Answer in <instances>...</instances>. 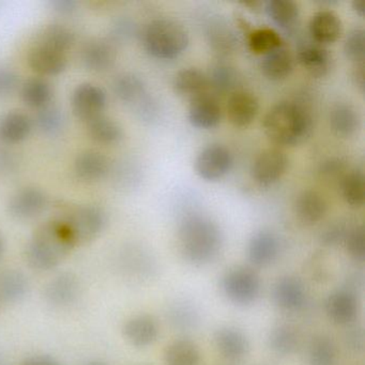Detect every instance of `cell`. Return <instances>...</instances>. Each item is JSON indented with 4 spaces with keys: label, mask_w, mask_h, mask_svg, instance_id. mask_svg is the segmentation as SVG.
<instances>
[{
    "label": "cell",
    "mask_w": 365,
    "mask_h": 365,
    "mask_svg": "<svg viewBox=\"0 0 365 365\" xmlns=\"http://www.w3.org/2000/svg\"><path fill=\"white\" fill-rule=\"evenodd\" d=\"M76 247L65 224L52 217L36 228L27 242L25 258L34 270L48 272L58 268Z\"/></svg>",
    "instance_id": "cell-1"
},
{
    "label": "cell",
    "mask_w": 365,
    "mask_h": 365,
    "mask_svg": "<svg viewBox=\"0 0 365 365\" xmlns=\"http://www.w3.org/2000/svg\"><path fill=\"white\" fill-rule=\"evenodd\" d=\"M178 242L185 260L195 266H204L212 262L221 251L223 237L212 220L200 213H191L179 224Z\"/></svg>",
    "instance_id": "cell-2"
},
{
    "label": "cell",
    "mask_w": 365,
    "mask_h": 365,
    "mask_svg": "<svg viewBox=\"0 0 365 365\" xmlns=\"http://www.w3.org/2000/svg\"><path fill=\"white\" fill-rule=\"evenodd\" d=\"M264 134L279 146H294L309 138L313 129L311 113L297 102H281L264 119Z\"/></svg>",
    "instance_id": "cell-3"
},
{
    "label": "cell",
    "mask_w": 365,
    "mask_h": 365,
    "mask_svg": "<svg viewBox=\"0 0 365 365\" xmlns=\"http://www.w3.org/2000/svg\"><path fill=\"white\" fill-rule=\"evenodd\" d=\"M142 40L150 56L170 61L185 52L189 44V35L180 23L170 19H158L145 27Z\"/></svg>",
    "instance_id": "cell-4"
},
{
    "label": "cell",
    "mask_w": 365,
    "mask_h": 365,
    "mask_svg": "<svg viewBox=\"0 0 365 365\" xmlns=\"http://www.w3.org/2000/svg\"><path fill=\"white\" fill-rule=\"evenodd\" d=\"M54 217L65 224L76 247L93 242L106 225V212L95 205H66Z\"/></svg>",
    "instance_id": "cell-5"
},
{
    "label": "cell",
    "mask_w": 365,
    "mask_h": 365,
    "mask_svg": "<svg viewBox=\"0 0 365 365\" xmlns=\"http://www.w3.org/2000/svg\"><path fill=\"white\" fill-rule=\"evenodd\" d=\"M222 289L228 300L237 305H250L260 294V279L255 271L247 267H236L222 277Z\"/></svg>",
    "instance_id": "cell-6"
},
{
    "label": "cell",
    "mask_w": 365,
    "mask_h": 365,
    "mask_svg": "<svg viewBox=\"0 0 365 365\" xmlns=\"http://www.w3.org/2000/svg\"><path fill=\"white\" fill-rule=\"evenodd\" d=\"M232 163L234 159L230 149L223 145H209L196 158V174L204 180H220L232 170Z\"/></svg>",
    "instance_id": "cell-7"
},
{
    "label": "cell",
    "mask_w": 365,
    "mask_h": 365,
    "mask_svg": "<svg viewBox=\"0 0 365 365\" xmlns=\"http://www.w3.org/2000/svg\"><path fill=\"white\" fill-rule=\"evenodd\" d=\"M48 206V196L41 189L25 187L12 194L8 202V212L19 221H29L42 215Z\"/></svg>",
    "instance_id": "cell-8"
},
{
    "label": "cell",
    "mask_w": 365,
    "mask_h": 365,
    "mask_svg": "<svg viewBox=\"0 0 365 365\" xmlns=\"http://www.w3.org/2000/svg\"><path fill=\"white\" fill-rule=\"evenodd\" d=\"M72 110L85 123L103 114L108 102L106 91L93 83L78 85L72 93Z\"/></svg>",
    "instance_id": "cell-9"
},
{
    "label": "cell",
    "mask_w": 365,
    "mask_h": 365,
    "mask_svg": "<svg viewBox=\"0 0 365 365\" xmlns=\"http://www.w3.org/2000/svg\"><path fill=\"white\" fill-rule=\"evenodd\" d=\"M81 294V283L74 273L65 271L55 275L44 287L46 303L55 309H65L74 304Z\"/></svg>",
    "instance_id": "cell-10"
},
{
    "label": "cell",
    "mask_w": 365,
    "mask_h": 365,
    "mask_svg": "<svg viewBox=\"0 0 365 365\" xmlns=\"http://www.w3.org/2000/svg\"><path fill=\"white\" fill-rule=\"evenodd\" d=\"M287 168L285 153L277 148L267 149L256 158L252 168V177L258 185L268 187L279 180Z\"/></svg>",
    "instance_id": "cell-11"
},
{
    "label": "cell",
    "mask_w": 365,
    "mask_h": 365,
    "mask_svg": "<svg viewBox=\"0 0 365 365\" xmlns=\"http://www.w3.org/2000/svg\"><path fill=\"white\" fill-rule=\"evenodd\" d=\"M221 118V106L212 93H202L191 100L189 120L193 127L202 130L212 129L219 125Z\"/></svg>",
    "instance_id": "cell-12"
},
{
    "label": "cell",
    "mask_w": 365,
    "mask_h": 365,
    "mask_svg": "<svg viewBox=\"0 0 365 365\" xmlns=\"http://www.w3.org/2000/svg\"><path fill=\"white\" fill-rule=\"evenodd\" d=\"M259 112V102L254 93L247 91H236L230 96L226 113L235 127H249Z\"/></svg>",
    "instance_id": "cell-13"
},
{
    "label": "cell",
    "mask_w": 365,
    "mask_h": 365,
    "mask_svg": "<svg viewBox=\"0 0 365 365\" xmlns=\"http://www.w3.org/2000/svg\"><path fill=\"white\" fill-rule=\"evenodd\" d=\"M123 334L128 343L133 347L146 348L157 341L159 326L153 316L140 314L125 322Z\"/></svg>",
    "instance_id": "cell-14"
},
{
    "label": "cell",
    "mask_w": 365,
    "mask_h": 365,
    "mask_svg": "<svg viewBox=\"0 0 365 365\" xmlns=\"http://www.w3.org/2000/svg\"><path fill=\"white\" fill-rule=\"evenodd\" d=\"M81 59L84 67L91 71H106L116 59L115 44L108 39L89 40L81 51Z\"/></svg>",
    "instance_id": "cell-15"
},
{
    "label": "cell",
    "mask_w": 365,
    "mask_h": 365,
    "mask_svg": "<svg viewBox=\"0 0 365 365\" xmlns=\"http://www.w3.org/2000/svg\"><path fill=\"white\" fill-rule=\"evenodd\" d=\"M309 31L313 41L324 46L334 43L339 39L343 33V24L334 11L322 10L312 16Z\"/></svg>",
    "instance_id": "cell-16"
},
{
    "label": "cell",
    "mask_w": 365,
    "mask_h": 365,
    "mask_svg": "<svg viewBox=\"0 0 365 365\" xmlns=\"http://www.w3.org/2000/svg\"><path fill=\"white\" fill-rule=\"evenodd\" d=\"M273 300L284 311H299L307 301L304 285L297 277H282L273 288Z\"/></svg>",
    "instance_id": "cell-17"
},
{
    "label": "cell",
    "mask_w": 365,
    "mask_h": 365,
    "mask_svg": "<svg viewBox=\"0 0 365 365\" xmlns=\"http://www.w3.org/2000/svg\"><path fill=\"white\" fill-rule=\"evenodd\" d=\"M29 63L40 76H57L67 67V55L35 43L29 53Z\"/></svg>",
    "instance_id": "cell-18"
},
{
    "label": "cell",
    "mask_w": 365,
    "mask_h": 365,
    "mask_svg": "<svg viewBox=\"0 0 365 365\" xmlns=\"http://www.w3.org/2000/svg\"><path fill=\"white\" fill-rule=\"evenodd\" d=\"M279 252L277 237L270 230H260L253 235L247 245L249 260L256 267H267L277 259Z\"/></svg>",
    "instance_id": "cell-19"
},
{
    "label": "cell",
    "mask_w": 365,
    "mask_h": 365,
    "mask_svg": "<svg viewBox=\"0 0 365 365\" xmlns=\"http://www.w3.org/2000/svg\"><path fill=\"white\" fill-rule=\"evenodd\" d=\"M297 58L301 67L313 78H324L330 71L331 56L328 50L315 42L301 44Z\"/></svg>",
    "instance_id": "cell-20"
},
{
    "label": "cell",
    "mask_w": 365,
    "mask_h": 365,
    "mask_svg": "<svg viewBox=\"0 0 365 365\" xmlns=\"http://www.w3.org/2000/svg\"><path fill=\"white\" fill-rule=\"evenodd\" d=\"M73 168L78 178L89 182L106 177L110 172V162L99 151L86 150L76 157Z\"/></svg>",
    "instance_id": "cell-21"
},
{
    "label": "cell",
    "mask_w": 365,
    "mask_h": 365,
    "mask_svg": "<svg viewBox=\"0 0 365 365\" xmlns=\"http://www.w3.org/2000/svg\"><path fill=\"white\" fill-rule=\"evenodd\" d=\"M328 204L322 194L313 190L301 192L294 202V213L302 223L313 225L326 217Z\"/></svg>",
    "instance_id": "cell-22"
},
{
    "label": "cell",
    "mask_w": 365,
    "mask_h": 365,
    "mask_svg": "<svg viewBox=\"0 0 365 365\" xmlns=\"http://www.w3.org/2000/svg\"><path fill=\"white\" fill-rule=\"evenodd\" d=\"M328 317L337 324H348L356 318L358 301L349 290H337L332 292L326 301Z\"/></svg>",
    "instance_id": "cell-23"
},
{
    "label": "cell",
    "mask_w": 365,
    "mask_h": 365,
    "mask_svg": "<svg viewBox=\"0 0 365 365\" xmlns=\"http://www.w3.org/2000/svg\"><path fill=\"white\" fill-rule=\"evenodd\" d=\"M29 279L19 269H5L0 272V300L8 304L21 302L29 292Z\"/></svg>",
    "instance_id": "cell-24"
},
{
    "label": "cell",
    "mask_w": 365,
    "mask_h": 365,
    "mask_svg": "<svg viewBox=\"0 0 365 365\" xmlns=\"http://www.w3.org/2000/svg\"><path fill=\"white\" fill-rule=\"evenodd\" d=\"M215 343L220 354L230 360H238L249 352L250 341L245 333L232 327H224L215 333Z\"/></svg>",
    "instance_id": "cell-25"
},
{
    "label": "cell",
    "mask_w": 365,
    "mask_h": 365,
    "mask_svg": "<svg viewBox=\"0 0 365 365\" xmlns=\"http://www.w3.org/2000/svg\"><path fill=\"white\" fill-rule=\"evenodd\" d=\"M33 129V121L21 110H10L0 117V140L16 144L26 140Z\"/></svg>",
    "instance_id": "cell-26"
},
{
    "label": "cell",
    "mask_w": 365,
    "mask_h": 365,
    "mask_svg": "<svg viewBox=\"0 0 365 365\" xmlns=\"http://www.w3.org/2000/svg\"><path fill=\"white\" fill-rule=\"evenodd\" d=\"M173 88L179 97L194 99L208 93V76L196 68H187L175 76Z\"/></svg>",
    "instance_id": "cell-27"
},
{
    "label": "cell",
    "mask_w": 365,
    "mask_h": 365,
    "mask_svg": "<svg viewBox=\"0 0 365 365\" xmlns=\"http://www.w3.org/2000/svg\"><path fill=\"white\" fill-rule=\"evenodd\" d=\"M329 123L335 135L341 138H349L360 128V116L351 104L341 102L335 104L331 110Z\"/></svg>",
    "instance_id": "cell-28"
},
{
    "label": "cell",
    "mask_w": 365,
    "mask_h": 365,
    "mask_svg": "<svg viewBox=\"0 0 365 365\" xmlns=\"http://www.w3.org/2000/svg\"><path fill=\"white\" fill-rule=\"evenodd\" d=\"M294 56L284 46L264 55L260 63L262 73L271 81H282L288 78L294 70Z\"/></svg>",
    "instance_id": "cell-29"
},
{
    "label": "cell",
    "mask_w": 365,
    "mask_h": 365,
    "mask_svg": "<svg viewBox=\"0 0 365 365\" xmlns=\"http://www.w3.org/2000/svg\"><path fill=\"white\" fill-rule=\"evenodd\" d=\"M113 91L120 101L135 108L147 96L146 85L140 76L133 73H123L115 78Z\"/></svg>",
    "instance_id": "cell-30"
},
{
    "label": "cell",
    "mask_w": 365,
    "mask_h": 365,
    "mask_svg": "<svg viewBox=\"0 0 365 365\" xmlns=\"http://www.w3.org/2000/svg\"><path fill=\"white\" fill-rule=\"evenodd\" d=\"M86 123L89 136L99 144L114 145L123 140V128L110 117L99 115Z\"/></svg>",
    "instance_id": "cell-31"
},
{
    "label": "cell",
    "mask_w": 365,
    "mask_h": 365,
    "mask_svg": "<svg viewBox=\"0 0 365 365\" xmlns=\"http://www.w3.org/2000/svg\"><path fill=\"white\" fill-rule=\"evenodd\" d=\"M74 40V33L69 27L61 23H53L42 29L36 43L67 54V51L73 46Z\"/></svg>",
    "instance_id": "cell-32"
},
{
    "label": "cell",
    "mask_w": 365,
    "mask_h": 365,
    "mask_svg": "<svg viewBox=\"0 0 365 365\" xmlns=\"http://www.w3.org/2000/svg\"><path fill=\"white\" fill-rule=\"evenodd\" d=\"M166 365H198L200 352L197 346L189 339L173 341L164 351Z\"/></svg>",
    "instance_id": "cell-33"
},
{
    "label": "cell",
    "mask_w": 365,
    "mask_h": 365,
    "mask_svg": "<svg viewBox=\"0 0 365 365\" xmlns=\"http://www.w3.org/2000/svg\"><path fill=\"white\" fill-rule=\"evenodd\" d=\"M267 14L279 29L290 31L299 19V7L292 0H270L266 4Z\"/></svg>",
    "instance_id": "cell-34"
},
{
    "label": "cell",
    "mask_w": 365,
    "mask_h": 365,
    "mask_svg": "<svg viewBox=\"0 0 365 365\" xmlns=\"http://www.w3.org/2000/svg\"><path fill=\"white\" fill-rule=\"evenodd\" d=\"M21 96L25 104L33 108H44L51 104L53 89L50 83L44 78H33L27 80L21 89Z\"/></svg>",
    "instance_id": "cell-35"
},
{
    "label": "cell",
    "mask_w": 365,
    "mask_h": 365,
    "mask_svg": "<svg viewBox=\"0 0 365 365\" xmlns=\"http://www.w3.org/2000/svg\"><path fill=\"white\" fill-rule=\"evenodd\" d=\"M341 196L346 204L351 208H360L364 204V175L361 170H350L341 181Z\"/></svg>",
    "instance_id": "cell-36"
},
{
    "label": "cell",
    "mask_w": 365,
    "mask_h": 365,
    "mask_svg": "<svg viewBox=\"0 0 365 365\" xmlns=\"http://www.w3.org/2000/svg\"><path fill=\"white\" fill-rule=\"evenodd\" d=\"M209 89L215 95H232L236 91L238 76L234 68L225 63H217L208 76Z\"/></svg>",
    "instance_id": "cell-37"
},
{
    "label": "cell",
    "mask_w": 365,
    "mask_h": 365,
    "mask_svg": "<svg viewBox=\"0 0 365 365\" xmlns=\"http://www.w3.org/2000/svg\"><path fill=\"white\" fill-rule=\"evenodd\" d=\"M250 50L256 55H266L284 46L281 36L271 29L251 31L247 38Z\"/></svg>",
    "instance_id": "cell-38"
},
{
    "label": "cell",
    "mask_w": 365,
    "mask_h": 365,
    "mask_svg": "<svg viewBox=\"0 0 365 365\" xmlns=\"http://www.w3.org/2000/svg\"><path fill=\"white\" fill-rule=\"evenodd\" d=\"M268 341L271 349L282 356L292 354L299 345V336L296 330L286 324L275 327L271 331Z\"/></svg>",
    "instance_id": "cell-39"
},
{
    "label": "cell",
    "mask_w": 365,
    "mask_h": 365,
    "mask_svg": "<svg viewBox=\"0 0 365 365\" xmlns=\"http://www.w3.org/2000/svg\"><path fill=\"white\" fill-rule=\"evenodd\" d=\"M35 120L38 129L46 135H56L65 125L63 110L52 104L38 110Z\"/></svg>",
    "instance_id": "cell-40"
},
{
    "label": "cell",
    "mask_w": 365,
    "mask_h": 365,
    "mask_svg": "<svg viewBox=\"0 0 365 365\" xmlns=\"http://www.w3.org/2000/svg\"><path fill=\"white\" fill-rule=\"evenodd\" d=\"M335 356L334 344L329 337H316L309 346V365H334Z\"/></svg>",
    "instance_id": "cell-41"
},
{
    "label": "cell",
    "mask_w": 365,
    "mask_h": 365,
    "mask_svg": "<svg viewBox=\"0 0 365 365\" xmlns=\"http://www.w3.org/2000/svg\"><path fill=\"white\" fill-rule=\"evenodd\" d=\"M222 24H212L208 31L209 42L215 50L219 53H230L234 50V35L230 29L223 27Z\"/></svg>",
    "instance_id": "cell-42"
},
{
    "label": "cell",
    "mask_w": 365,
    "mask_h": 365,
    "mask_svg": "<svg viewBox=\"0 0 365 365\" xmlns=\"http://www.w3.org/2000/svg\"><path fill=\"white\" fill-rule=\"evenodd\" d=\"M344 52L346 57L354 61L356 65L363 63L364 59V31L356 29L350 31L344 43Z\"/></svg>",
    "instance_id": "cell-43"
},
{
    "label": "cell",
    "mask_w": 365,
    "mask_h": 365,
    "mask_svg": "<svg viewBox=\"0 0 365 365\" xmlns=\"http://www.w3.org/2000/svg\"><path fill=\"white\" fill-rule=\"evenodd\" d=\"M346 250L356 262H363L365 257L364 230L362 226L349 228L345 240Z\"/></svg>",
    "instance_id": "cell-44"
},
{
    "label": "cell",
    "mask_w": 365,
    "mask_h": 365,
    "mask_svg": "<svg viewBox=\"0 0 365 365\" xmlns=\"http://www.w3.org/2000/svg\"><path fill=\"white\" fill-rule=\"evenodd\" d=\"M136 33L135 23L129 18L117 19L113 22L110 26V41L113 43H121V42L128 41L131 39Z\"/></svg>",
    "instance_id": "cell-45"
},
{
    "label": "cell",
    "mask_w": 365,
    "mask_h": 365,
    "mask_svg": "<svg viewBox=\"0 0 365 365\" xmlns=\"http://www.w3.org/2000/svg\"><path fill=\"white\" fill-rule=\"evenodd\" d=\"M347 163L341 159H330L320 166L319 174L326 180H341L349 172Z\"/></svg>",
    "instance_id": "cell-46"
},
{
    "label": "cell",
    "mask_w": 365,
    "mask_h": 365,
    "mask_svg": "<svg viewBox=\"0 0 365 365\" xmlns=\"http://www.w3.org/2000/svg\"><path fill=\"white\" fill-rule=\"evenodd\" d=\"M20 80L11 69H0V98H7L18 89Z\"/></svg>",
    "instance_id": "cell-47"
},
{
    "label": "cell",
    "mask_w": 365,
    "mask_h": 365,
    "mask_svg": "<svg viewBox=\"0 0 365 365\" xmlns=\"http://www.w3.org/2000/svg\"><path fill=\"white\" fill-rule=\"evenodd\" d=\"M348 230H349V228H346L345 226L341 225V224L331 226L322 235V241L324 245H328V247L339 245V243L344 242V240H345Z\"/></svg>",
    "instance_id": "cell-48"
},
{
    "label": "cell",
    "mask_w": 365,
    "mask_h": 365,
    "mask_svg": "<svg viewBox=\"0 0 365 365\" xmlns=\"http://www.w3.org/2000/svg\"><path fill=\"white\" fill-rule=\"evenodd\" d=\"M50 4L55 12L63 16L73 14L78 7L76 0H52Z\"/></svg>",
    "instance_id": "cell-49"
},
{
    "label": "cell",
    "mask_w": 365,
    "mask_h": 365,
    "mask_svg": "<svg viewBox=\"0 0 365 365\" xmlns=\"http://www.w3.org/2000/svg\"><path fill=\"white\" fill-rule=\"evenodd\" d=\"M21 365H63L61 361L50 356H33L26 359Z\"/></svg>",
    "instance_id": "cell-50"
},
{
    "label": "cell",
    "mask_w": 365,
    "mask_h": 365,
    "mask_svg": "<svg viewBox=\"0 0 365 365\" xmlns=\"http://www.w3.org/2000/svg\"><path fill=\"white\" fill-rule=\"evenodd\" d=\"M363 76H364V71H363V63H358L354 67V80L356 82V86L360 87L361 89L363 88Z\"/></svg>",
    "instance_id": "cell-51"
},
{
    "label": "cell",
    "mask_w": 365,
    "mask_h": 365,
    "mask_svg": "<svg viewBox=\"0 0 365 365\" xmlns=\"http://www.w3.org/2000/svg\"><path fill=\"white\" fill-rule=\"evenodd\" d=\"M352 8H354V11H356L359 16H363V14H364V9H363V5L361 1H354L352 3Z\"/></svg>",
    "instance_id": "cell-52"
},
{
    "label": "cell",
    "mask_w": 365,
    "mask_h": 365,
    "mask_svg": "<svg viewBox=\"0 0 365 365\" xmlns=\"http://www.w3.org/2000/svg\"><path fill=\"white\" fill-rule=\"evenodd\" d=\"M4 253V240L3 237H1V235H0V258H1V256H3Z\"/></svg>",
    "instance_id": "cell-53"
},
{
    "label": "cell",
    "mask_w": 365,
    "mask_h": 365,
    "mask_svg": "<svg viewBox=\"0 0 365 365\" xmlns=\"http://www.w3.org/2000/svg\"><path fill=\"white\" fill-rule=\"evenodd\" d=\"M86 365H108V364H106V363H103V362H98V361H95V362H91Z\"/></svg>",
    "instance_id": "cell-54"
},
{
    "label": "cell",
    "mask_w": 365,
    "mask_h": 365,
    "mask_svg": "<svg viewBox=\"0 0 365 365\" xmlns=\"http://www.w3.org/2000/svg\"><path fill=\"white\" fill-rule=\"evenodd\" d=\"M0 304H1V300H0Z\"/></svg>",
    "instance_id": "cell-55"
},
{
    "label": "cell",
    "mask_w": 365,
    "mask_h": 365,
    "mask_svg": "<svg viewBox=\"0 0 365 365\" xmlns=\"http://www.w3.org/2000/svg\"><path fill=\"white\" fill-rule=\"evenodd\" d=\"M140 365H144V364H140Z\"/></svg>",
    "instance_id": "cell-56"
}]
</instances>
